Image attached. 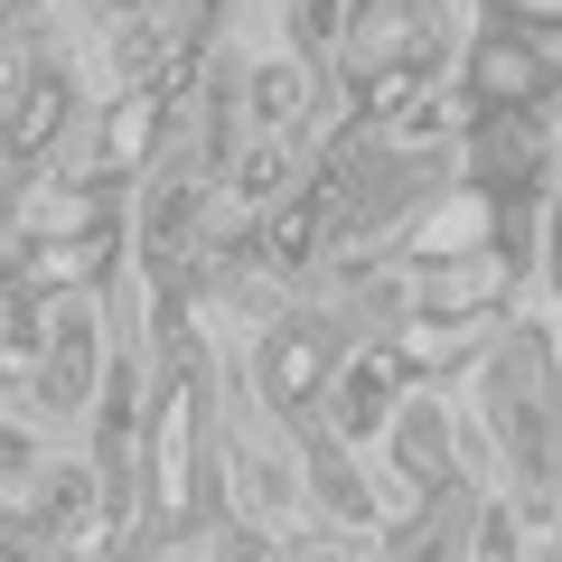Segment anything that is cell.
I'll return each mask as SVG.
<instances>
[{
	"label": "cell",
	"instance_id": "1",
	"mask_svg": "<svg viewBox=\"0 0 562 562\" xmlns=\"http://www.w3.org/2000/svg\"><path fill=\"white\" fill-rule=\"evenodd\" d=\"M384 394H394V375H384V366H357V384H347V431H366V422L384 413Z\"/></svg>",
	"mask_w": 562,
	"mask_h": 562
},
{
	"label": "cell",
	"instance_id": "3",
	"mask_svg": "<svg viewBox=\"0 0 562 562\" xmlns=\"http://www.w3.org/2000/svg\"><path fill=\"white\" fill-rule=\"evenodd\" d=\"M310 375H319V347H310V338H301V347H281V357H272V384H281V394H301Z\"/></svg>",
	"mask_w": 562,
	"mask_h": 562
},
{
	"label": "cell",
	"instance_id": "4",
	"mask_svg": "<svg viewBox=\"0 0 562 562\" xmlns=\"http://www.w3.org/2000/svg\"><path fill=\"white\" fill-rule=\"evenodd\" d=\"M281 179H291L281 150H254V160H244V198H281Z\"/></svg>",
	"mask_w": 562,
	"mask_h": 562
},
{
	"label": "cell",
	"instance_id": "2",
	"mask_svg": "<svg viewBox=\"0 0 562 562\" xmlns=\"http://www.w3.org/2000/svg\"><path fill=\"white\" fill-rule=\"evenodd\" d=\"M301 94H310V85H301V66H272V76L254 85V113H262V122H281V113H291Z\"/></svg>",
	"mask_w": 562,
	"mask_h": 562
}]
</instances>
